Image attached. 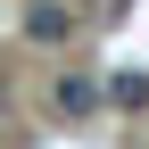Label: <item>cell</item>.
Here are the masks:
<instances>
[{"label": "cell", "instance_id": "obj_2", "mask_svg": "<svg viewBox=\"0 0 149 149\" xmlns=\"http://www.w3.org/2000/svg\"><path fill=\"white\" fill-rule=\"evenodd\" d=\"M100 83H91V74H58V83H50V116L58 124H83V116H100Z\"/></svg>", "mask_w": 149, "mask_h": 149}, {"label": "cell", "instance_id": "obj_3", "mask_svg": "<svg viewBox=\"0 0 149 149\" xmlns=\"http://www.w3.org/2000/svg\"><path fill=\"white\" fill-rule=\"evenodd\" d=\"M100 100L133 116V108H149V74H141V66H124V74H108V83H100Z\"/></svg>", "mask_w": 149, "mask_h": 149}, {"label": "cell", "instance_id": "obj_4", "mask_svg": "<svg viewBox=\"0 0 149 149\" xmlns=\"http://www.w3.org/2000/svg\"><path fill=\"white\" fill-rule=\"evenodd\" d=\"M0 108H8V83H0Z\"/></svg>", "mask_w": 149, "mask_h": 149}, {"label": "cell", "instance_id": "obj_1", "mask_svg": "<svg viewBox=\"0 0 149 149\" xmlns=\"http://www.w3.org/2000/svg\"><path fill=\"white\" fill-rule=\"evenodd\" d=\"M17 33H25L33 50H66V42H74V8H66V0H25Z\"/></svg>", "mask_w": 149, "mask_h": 149}]
</instances>
